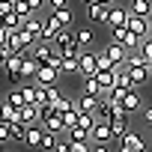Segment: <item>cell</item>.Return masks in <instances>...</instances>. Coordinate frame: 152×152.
<instances>
[{
	"label": "cell",
	"instance_id": "obj_5",
	"mask_svg": "<svg viewBox=\"0 0 152 152\" xmlns=\"http://www.w3.org/2000/svg\"><path fill=\"white\" fill-rule=\"evenodd\" d=\"M119 152H146V140H143L137 131H128V134L119 140Z\"/></svg>",
	"mask_w": 152,
	"mask_h": 152
},
{
	"label": "cell",
	"instance_id": "obj_21",
	"mask_svg": "<svg viewBox=\"0 0 152 152\" xmlns=\"http://www.w3.org/2000/svg\"><path fill=\"white\" fill-rule=\"evenodd\" d=\"M51 15H54V18H57L66 30H75V12H72L69 6H66V9H57V12H51Z\"/></svg>",
	"mask_w": 152,
	"mask_h": 152
},
{
	"label": "cell",
	"instance_id": "obj_4",
	"mask_svg": "<svg viewBox=\"0 0 152 152\" xmlns=\"http://www.w3.org/2000/svg\"><path fill=\"white\" fill-rule=\"evenodd\" d=\"M110 140H113L110 122H96V128L90 131V143H93V146H107Z\"/></svg>",
	"mask_w": 152,
	"mask_h": 152
},
{
	"label": "cell",
	"instance_id": "obj_23",
	"mask_svg": "<svg viewBox=\"0 0 152 152\" xmlns=\"http://www.w3.org/2000/svg\"><path fill=\"white\" fill-rule=\"evenodd\" d=\"M12 12H15V15H18V18H24V21H27V18H33V15H36V12H33V9H30V3H27V0H12Z\"/></svg>",
	"mask_w": 152,
	"mask_h": 152
},
{
	"label": "cell",
	"instance_id": "obj_24",
	"mask_svg": "<svg viewBox=\"0 0 152 152\" xmlns=\"http://www.w3.org/2000/svg\"><path fill=\"white\" fill-rule=\"evenodd\" d=\"M104 51H107V57H110L113 63H125V57H128V51H125L122 45H116V42H110Z\"/></svg>",
	"mask_w": 152,
	"mask_h": 152
},
{
	"label": "cell",
	"instance_id": "obj_47",
	"mask_svg": "<svg viewBox=\"0 0 152 152\" xmlns=\"http://www.w3.org/2000/svg\"><path fill=\"white\" fill-rule=\"evenodd\" d=\"M0 3H3V0H0Z\"/></svg>",
	"mask_w": 152,
	"mask_h": 152
},
{
	"label": "cell",
	"instance_id": "obj_7",
	"mask_svg": "<svg viewBox=\"0 0 152 152\" xmlns=\"http://www.w3.org/2000/svg\"><path fill=\"white\" fill-rule=\"evenodd\" d=\"M107 18H110V6H102V3L87 6V21H90V27H93V24H104V27H107Z\"/></svg>",
	"mask_w": 152,
	"mask_h": 152
},
{
	"label": "cell",
	"instance_id": "obj_1",
	"mask_svg": "<svg viewBox=\"0 0 152 152\" xmlns=\"http://www.w3.org/2000/svg\"><path fill=\"white\" fill-rule=\"evenodd\" d=\"M54 48H57V54H81V45H78V30H63L60 33V39L54 42Z\"/></svg>",
	"mask_w": 152,
	"mask_h": 152
},
{
	"label": "cell",
	"instance_id": "obj_16",
	"mask_svg": "<svg viewBox=\"0 0 152 152\" xmlns=\"http://www.w3.org/2000/svg\"><path fill=\"white\" fill-rule=\"evenodd\" d=\"M122 107H125V113H137V110H143L146 104H143V96H140V90H131V93H128V99L122 102Z\"/></svg>",
	"mask_w": 152,
	"mask_h": 152
},
{
	"label": "cell",
	"instance_id": "obj_44",
	"mask_svg": "<svg viewBox=\"0 0 152 152\" xmlns=\"http://www.w3.org/2000/svg\"><path fill=\"white\" fill-rule=\"evenodd\" d=\"M81 3H84V6H93V3H96V0H81Z\"/></svg>",
	"mask_w": 152,
	"mask_h": 152
},
{
	"label": "cell",
	"instance_id": "obj_34",
	"mask_svg": "<svg viewBox=\"0 0 152 152\" xmlns=\"http://www.w3.org/2000/svg\"><path fill=\"white\" fill-rule=\"evenodd\" d=\"M137 51H140V54H143V60H146V66H149V63H152V39H143V42H140V48H137Z\"/></svg>",
	"mask_w": 152,
	"mask_h": 152
},
{
	"label": "cell",
	"instance_id": "obj_45",
	"mask_svg": "<svg viewBox=\"0 0 152 152\" xmlns=\"http://www.w3.org/2000/svg\"><path fill=\"white\" fill-rule=\"evenodd\" d=\"M0 104H3V99H0Z\"/></svg>",
	"mask_w": 152,
	"mask_h": 152
},
{
	"label": "cell",
	"instance_id": "obj_43",
	"mask_svg": "<svg viewBox=\"0 0 152 152\" xmlns=\"http://www.w3.org/2000/svg\"><path fill=\"white\" fill-rule=\"evenodd\" d=\"M96 3H102V6H113V0H96Z\"/></svg>",
	"mask_w": 152,
	"mask_h": 152
},
{
	"label": "cell",
	"instance_id": "obj_25",
	"mask_svg": "<svg viewBox=\"0 0 152 152\" xmlns=\"http://www.w3.org/2000/svg\"><path fill=\"white\" fill-rule=\"evenodd\" d=\"M27 128H30V125L15 122V125H9V137H12L15 143H24V140H27Z\"/></svg>",
	"mask_w": 152,
	"mask_h": 152
},
{
	"label": "cell",
	"instance_id": "obj_30",
	"mask_svg": "<svg viewBox=\"0 0 152 152\" xmlns=\"http://www.w3.org/2000/svg\"><path fill=\"white\" fill-rule=\"evenodd\" d=\"M78 119H81L78 107H72L69 113H63V125H66V131H72V128H78Z\"/></svg>",
	"mask_w": 152,
	"mask_h": 152
},
{
	"label": "cell",
	"instance_id": "obj_31",
	"mask_svg": "<svg viewBox=\"0 0 152 152\" xmlns=\"http://www.w3.org/2000/svg\"><path fill=\"white\" fill-rule=\"evenodd\" d=\"M134 66H146L140 51H128V57H125V69H134Z\"/></svg>",
	"mask_w": 152,
	"mask_h": 152
},
{
	"label": "cell",
	"instance_id": "obj_39",
	"mask_svg": "<svg viewBox=\"0 0 152 152\" xmlns=\"http://www.w3.org/2000/svg\"><path fill=\"white\" fill-rule=\"evenodd\" d=\"M48 6H51V12H57V9H66V0H48Z\"/></svg>",
	"mask_w": 152,
	"mask_h": 152
},
{
	"label": "cell",
	"instance_id": "obj_8",
	"mask_svg": "<svg viewBox=\"0 0 152 152\" xmlns=\"http://www.w3.org/2000/svg\"><path fill=\"white\" fill-rule=\"evenodd\" d=\"M21 30H24V33L39 45V42H42V33H45V18L33 15V18H27V21H24V27H21Z\"/></svg>",
	"mask_w": 152,
	"mask_h": 152
},
{
	"label": "cell",
	"instance_id": "obj_41",
	"mask_svg": "<svg viewBox=\"0 0 152 152\" xmlns=\"http://www.w3.org/2000/svg\"><path fill=\"white\" fill-rule=\"evenodd\" d=\"M6 57H9V54H6L3 48H0V69H3V66H6Z\"/></svg>",
	"mask_w": 152,
	"mask_h": 152
},
{
	"label": "cell",
	"instance_id": "obj_40",
	"mask_svg": "<svg viewBox=\"0 0 152 152\" xmlns=\"http://www.w3.org/2000/svg\"><path fill=\"white\" fill-rule=\"evenodd\" d=\"M54 152H72V143H69V140H60V143H57V149H54Z\"/></svg>",
	"mask_w": 152,
	"mask_h": 152
},
{
	"label": "cell",
	"instance_id": "obj_11",
	"mask_svg": "<svg viewBox=\"0 0 152 152\" xmlns=\"http://www.w3.org/2000/svg\"><path fill=\"white\" fill-rule=\"evenodd\" d=\"M128 78H131V87L140 90V87H146V81L152 78V72H149V66H134V69H128Z\"/></svg>",
	"mask_w": 152,
	"mask_h": 152
},
{
	"label": "cell",
	"instance_id": "obj_37",
	"mask_svg": "<svg viewBox=\"0 0 152 152\" xmlns=\"http://www.w3.org/2000/svg\"><path fill=\"white\" fill-rule=\"evenodd\" d=\"M140 113H143V119H146V125L152 128V104H146V107H143Z\"/></svg>",
	"mask_w": 152,
	"mask_h": 152
},
{
	"label": "cell",
	"instance_id": "obj_29",
	"mask_svg": "<svg viewBox=\"0 0 152 152\" xmlns=\"http://www.w3.org/2000/svg\"><path fill=\"white\" fill-rule=\"evenodd\" d=\"M6 102H9V104H12L15 110H21V107L27 104V102H24V93H21V87H18V90H9V96H6Z\"/></svg>",
	"mask_w": 152,
	"mask_h": 152
},
{
	"label": "cell",
	"instance_id": "obj_26",
	"mask_svg": "<svg viewBox=\"0 0 152 152\" xmlns=\"http://www.w3.org/2000/svg\"><path fill=\"white\" fill-rule=\"evenodd\" d=\"M36 72H39V63H36V60H30V57H24V66H21V81L36 78Z\"/></svg>",
	"mask_w": 152,
	"mask_h": 152
},
{
	"label": "cell",
	"instance_id": "obj_13",
	"mask_svg": "<svg viewBox=\"0 0 152 152\" xmlns=\"http://www.w3.org/2000/svg\"><path fill=\"white\" fill-rule=\"evenodd\" d=\"M128 12L137 18H152V0H128Z\"/></svg>",
	"mask_w": 152,
	"mask_h": 152
},
{
	"label": "cell",
	"instance_id": "obj_15",
	"mask_svg": "<svg viewBox=\"0 0 152 152\" xmlns=\"http://www.w3.org/2000/svg\"><path fill=\"white\" fill-rule=\"evenodd\" d=\"M0 122H6V125H15V122H21V110H15L6 99H3V104H0Z\"/></svg>",
	"mask_w": 152,
	"mask_h": 152
},
{
	"label": "cell",
	"instance_id": "obj_9",
	"mask_svg": "<svg viewBox=\"0 0 152 152\" xmlns=\"http://www.w3.org/2000/svg\"><path fill=\"white\" fill-rule=\"evenodd\" d=\"M63 30H66V27H63V24L54 18V15H48V18H45V33H42V42L54 45V42L60 39V33H63Z\"/></svg>",
	"mask_w": 152,
	"mask_h": 152
},
{
	"label": "cell",
	"instance_id": "obj_6",
	"mask_svg": "<svg viewBox=\"0 0 152 152\" xmlns=\"http://www.w3.org/2000/svg\"><path fill=\"white\" fill-rule=\"evenodd\" d=\"M21 66H24V54H12V57H6L3 72H6V78H9V81L21 84Z\"/></svg>",
	"mask_w": 152,
	"mask_h": 152
},
{
	"label": "cell",
	"instance_id": "obj_3",
	"mask_svg": "<svg viewBox=\"0 0 152 152\" xmlns=\"http://www.w3.org/2000/svg\"><path fill=\"white\" fill-rule=\"evenodd\" d=\"M128 6L125 3H113L110 6V18H107V30H116V27H125L128 24Z\"/></svg>",
	"mask_w": 152,
	"mask_h": 152
},
{
	"label": "cell",
	"instance_id": "obj_48",
	"mask_svg": "<svg viewBox=\"0 0 152 152\" xmlns=\"http://www.w3.org/2000/svg\"><path fill=\"white\" fill-rule=\"evenodd\" d=\"M149 39H152V36H149Z\"/></svg>",
	"mask_w": 152,
	"mask_h": 152
},
{
	"label": "cell",
	"instance_id": "obj_18",
	"mask_svg": "<svg viewBox=\"0 0 152 152\" xmlns=\"http://www.w3.org/2000/svg\"><path fill=\"white\" fill-rule=\"evenodd\" d=\"M21 122H24V125H42L39 107H36V104H24V107H21Z\"/></svg>",
	"mask_w": 152,
	"mask_h": 152
},
{
	"label": "cell",
	"instance_id": "obj_20",
	"mask_svg": "<svg viewBox=\"0 0 152 152\" xmlns=\"http://www.w3.org/2000/svg\"><path fill=\"white\" fill-rule=\"evenodd\" d=\"M42 137H45V128H42V125H30V128H27V140H24V143H27L30 149H39V146H42Z\"/></svg>",
	"mask_w": 152,
	"mask_h": 152
},
{
	"label": "cell",
	"instance_id": "obj_35",
	"mask_svg": "<svg viewBox=\"0 0 152 152\" xmlns=\"http://www.w3.org/2000/svg\"><path fill=\"white\" fill-rule=\"evenodd\" d=\"M45 90H48V104H57V102L63 99V93H60L57 87H45Z\"/></svg>",
	"mask_w": 152,
	"mask_h": 152
},
{
	"label": "cell",
	"instance_id": "obj_42",
	"mask_svg": "<svg viewBox=\"0 0 152 152\" xmlns=\"http://www.w3.org/2000/svg\"><path fill=\"white\" fill-rule=\"evenodd\" d=\"M93 152H110L107 146H93Z\"/></svg>",
	"mask_w": 152,
	"mask_h": 152
},
{
	"label": "cell",
	"instance_id": "obj_19",
	"mask_svg": "<svg viewBox=\"0 0 152 152\" xmlns=\"http://www.w3.org/2000/svg\"><path fill=\"white\" fill-rule=\"evenodd\" d=\"M84 93L93 96V99H104V96H107V90L99 84V78H87V81H84Z\"/></svg>",
	"mask_w": 152,
	"mask_h": 152
},
{
	"label": "cell",
	"instance_id": "obj_33",
	"mask_svg": "<svg viewBox=\"0 0 152 152\" xmlns=\"http://www.w3.org/2000/svg\"><path fill=\"white\" fill-rule=\"evenodd\" d=\"M57 143H60V140H57V134L45 131V137H42V146H39V149H45V152H54V149H57Z\"/></svg>",
	"mask_w": 152,
	"mask_h": 152
},
{
	"label": "cell",
	"instance_id": "obj_28",
	"mask_svg": "<svg viewBox=\"0 0 152 152\" xmlns=\"http://www.w3.org/2000/svg\"><path fill=\"white\" fill-rule=\"evenodd\" d=\"M128 93H131V90H125V87H113V90L107 93V102H113V104H122V102L128 99Z\"/></svg>",
	"mask_w": 152,
	"mask_h": 152
},
{
	"label": "cell",
	"instance_id": "obj_12",
	"mask_svg": "<svg viewBox=\"0 0 152 152\" xmlns=\"http://www.w3.org/2000/svg\"><path fill=\"white\" fill-rule=\"evenodd\" d=\"M63 72H57V69H48V66H39V72H36V81H39V87H57V78H60Z\"/></svg>",
	"mask_w": 152,
	"mask_h": 152
},
{
	"label": "cell",
	"instance_id": "obj_17",
	"mask_svg": "<svg viewBox=\"0 0 152 152\" xmlns=\"http://www.w3.org/2000/svg\"><path fill=\"white\" fill-rule=\"evenodd\" d=\"M99 102H102V99H93V96L84 93L78 102H75V107H78V113H96V110H99Z\"/></svg>",
	"mask_w": 152,
	"mask_h": 152
},
{
	"label": "cell",
	"instance_id": "obj_10",
	"mask_svg": "<svg viewBox=\"0 0 152 152\" xmlns=\"http://www.w3.org/2000/svg\"><path fill=\"white\" fill-rule=\"evenodd\" d=\"M99 72V63H96V54L93 51H81V78H96Z\"/></svg>",
	"mask_w": 152,
	"mask_h": 152
},
{
	"label": "cell",
	"instance_id": "obj_2",
	"mask_svg": "<svg viewBox=\"0 0 152 152\" xmlns=\"http://www.w3.org/2000/svg\"><path fill=\"white\" fill-rule=\"evenodd\" d=\"M125 27H128V33H134L140 42L152 36V24H149V18H137V15H128V24H125Z\"/></svg>",
	"mask_w": 152,
	"mask_h": 152
},
{
	"label": "cell",
	"instance_id": "obj_38",
	"mask_svg": "<svg viewBox=\"0 0 152 152\" xmlns=\"http://www.w3.org/2000/svg\"><path fill=\"white\" fill-rule=\"evenodd\" d=\"M27 3H30V9H33V12H39L42 6H48V0H27Z\"/></svg>",
	"mask_w": 152,
	"mask_h": 152
},
{
	"label": "cell",
	"instance_id": "obj_27",
	"mask_svg": "<svg viewBox=\"0 0 152 152\" xmlns=\"http://www.w3.org/2000/svg\"><path fill=\"white\" fill-rule=\"evenodd\" d=\"M96 78H99V84H102L107 93L116 87V75H113V72H96Z\"/></svg>",
	"mask_w": 152,
	"mask_h": 152
},
{
	"label": "cell",
	"instance_id": "obj_36",
	"mask_svg": "<svg viewBox=\"0 0 152 152\" xmlns=\"http://www.w3.org/2000/svg\"><path fill=\"white\" fill-rule=\"evenodd\" d=\"M12 137H9V125L6 122H0V143H9Z\"/></svg>",
	"mask_w": 152,
	"mask_h": 152
},
{
	"label": "cell",
	"instance_id": "obj_46",
	"mask_svg": "<svg viewBox=\"0 0 152 152\" xmlns=\"http://www.w3.org/2000/svg\"><path fill=\"white\" fill-rule=\"evenodd\" d=\"M149 24H152V18H149Z\"/></svg>",
	"mask_w": 152,
	"mask_h": 152
},
{
	"label": "cell",
	"instance_id": "obj_32",
	"mask_svg": "<svg viewBox=\"0 0 152 152\" xmlns=\"http://www.w3.org/2000/svg\"><path fill=\"white\" fill-rule=\"evenodd\" d=\"M96 63H99V72H110L116 63L107 57V51H102V54H96Z\"/></svg>",
	"mask_w": 152,
	"mask_h": 152
},
{
	"label": "cell",
	"instance_id": "obj_22",
	"mask_svg": "<svg viewBox=\"0 0 152 152\" xmlns=\"http://www.w3.org/2000/svg\"><path fill=\"white\" fill-rule=\"evenodd\" d=\"M93 42H96V30H93L90 24H87V27H81V30H78V45H81V51H87Z\"/></svg>",
	"mask_w": 152,
	"mask_h": 152
},
{
	"label": "cell",
	"instance_id": "obj_14",
	"mask_svg": "<svg viewBox=\"0 0 152 152\" xmlns=\"http://www.w3.org/2000/svg\"><path fill=\"white\" fill-rule=\"evenodd\" d=\"M60 72L66 75H81V54H66L60 63Z\"/></svg>",
	"mask_w": 152,
	"mask_h": 152
}]
</instances>
